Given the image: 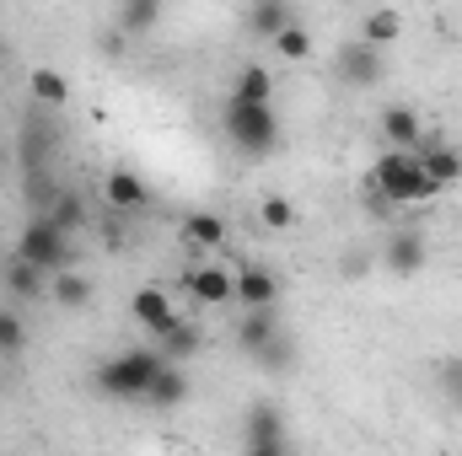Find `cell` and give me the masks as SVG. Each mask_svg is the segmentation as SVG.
I'll use <instances>...</instances> for the list:
<instances>
[{"mask_svg": "<svg viewBox=\"0 0 462 456\" xmlns=\"http://www.w3.org/2000/svg\"><path fill=\"white\" fill-rule=\"evenodd\" d=\"M162 365H167V360L156 354V343H145V349H124L114 360H103L92 381H97V392L114 397V403H145V392H151V381H156Z\"/></svg>", "mask_w": 462, "mask_h": 456, "instance_id": "1", "label": "cell"}, {"mask_svg": "<svg viewBox=\"0 0 462 456\" xmlns=\"http://www.w3.org/2000/svg\"><path fill=\"white\" fill-rule=\"evenodd\" d=\"M371 183H376V199H382V205H393V210H403V205H420V199L441 194V188L425 178V167H420V156H414V150H382V156H376V167H371Z\"/></svg>", "mask_w": 462, "mask_h": 456, "instance_id": "2", "label": "cell"}, {"mask_svg": "<svg viewBox=\"0 0 462 456\" xmlns=\"http://www.w3.org/2000/svg\"><path fill=\"white\" fill-rule=\"evenodd\" d=\"M226 140L242 150V156H253V161H263L274 145H280V114L274 108H253V103H231L226 97Z\"/></svg>", "mask_w": 462, "mask_h": 456, "instance_id": "3", "label": "cell"}, {"mask_svg": "<svg viewBox=\"0 0 462 456\" xmlns=\"http://www.w3.org/2000/svg\"><path fill=\"white\" fill-rule=\"evenodd\" d=\"M11 258H22V263H32V269H43L49 279L54 274H65V269H76V252H70V236L65 231H54L43 215L38 221H27L22 236H16V252Z\"/></svg>", "mask_w": 462, "mask_h": 456, "instance_id": "4", "label": "cell"}, {"mask_svg": "<svg viewBox=\"0 0 462 456\" xmlns=\"http://www.w3.org/2000/svg\"><path fill=\"white\" fill-rule=\"evenodd\" d=\"M242 456H291V430H285V414L258 397L242 419Z\"/></svg>", "mask_w": 462, "mask_h": 456, "instance_id": "5", "label": "cell"}, {"mask_svg": "<svg viewBox=\"0 0 462 456\" xmlns=\"http://www.w3.org/2000/svg\"><path fill=\"white\" fill-rule=\"evenodd\" d=\"M183 290H189V301H199V306H226V301H236V274L216 269V263H199V269L183 274Z\"/></svg>", "mask_w": 462, "mask_h": 456, "instance_id": "6", "label": "cell"}, {"mask_svg": "<svg viewBox=\"0 0 462 456\" xmlns=\"http://www.w3.org/2000/svg\"><path fill=\"white\" fill-rule=\"evenodd\" d=\"M129 317L151 333V339H162L172 323H178V312H172V296L167 290H156V285H140L134 296H129Z\"/></svg>", "mask_w": 462, "mask_h": 456, "instance_id": "7", "label": "cell"}, {"mask_svg": "<svg viewBox=\"0 0 462 456\" xmlns=\"http://www.w3.org/2000/svg\"><path fill=\"white\" fill-rule=\"evenodd\" d=\"M339 76H345L349 87H376L382 76H387V59H382V49H371V43H339Z\"/></svg>", "mask_w": 462, "mask_h": 456, "instance_id": "8", "label": "cell"}, {"mask_svg": "<svg viewBox=\"0 0 462 456\" xmlns=\"http://www.w3.org/2000/svg\"><path fill=\"white\" fill-rule=\"evenodd\" d=\"M376 129H382L387 150H420V145H425V123H420V114H414L409 103H393V108H382Z\"/></svg>", "mask_w": 462, "mask_h": 456, "instance_id": "9", "label": "cell"}, {"mask_svg": "<svg viewBox=\"0 0 462 456\" xmlns=\"http://www.w3.org/2000/svg\"><path fill=\"white\" fill-rule=\"evenodd\" d=\"M285 328H280V306H263V312H242V323H236V349L242 354H263L269 343L280 339Z\"/></svg>", "mask_w": 462, "mask_h": 456, "instance_id": "10", "label": "cell"}, {"mask_svg": "<svg viewBox=\"0 0 462 456\" xmlns=\"http://www.w3.org/2000/svg\"><path fill=\"white\" fill-rule=\"evenodd\" d=\"M274 301H280V279H274L269 269H258V263L236 269V306H242V312H263V306H274Z\"/></svg>", "mask_w": 462, "mask_h": 456, "instance_id": "11", "label": "cell"}, {"mask_svg": "<svg viewBox=\"0 0 462 456\" xmlns=\"http://www.w3.org/2000/svg\"><path fill=\"white\" fill-rule=\"evenodd\" d=\"M189 392H194V387H189V370L167 360V365L156 370L151 392H145V408H156V414H172V408H183V403H189Z\"/></svg>", "mask_w": 462, "mask_h": 456, "instance_id": "12", "label": "cell"}, {"mask_svg": "<svg viewBox=\"0 0 462 456\" xmlns=\"http://www.w3.org/2000/svg\"><path fill=\"white\" fill-rule=\"evenodd\" d=\"M382 269L387 274H420L425 269V236L420 231H393L382 247Z\"/></svg>", "mask_w": 462, "mask_h": 456, "instance_id": "13", "label": "cell"}, {"mask_svg": "<svg viewBox=\"0 0 462 456\" xmlns=\"http://www.w3.org/2000/svg\"><path fill=\"white\" fill-rule=\"evenodd\" d=\"M291 22H296L291 0H253V5H247V32H253V38H263V43H274Z\"/></svg>", "mask_w": 462, "mask_h": 456, "instance_id": "14", "label": "cell"}, {"mask_svg": "<svg viewBox=\"0 0 462 456\" xmlns=\"http://www.w3.org/2000/svg\"><path fill=\"white\" fill-rule=\"evenodd\" d=\"M231 103H253V108H274V76L263 65H242L231 81Z\"/></svg>", "mask_w": 462, "mask_h": 456, "instance_id": "15", "label": "cell"}, {"mask_svg": "<svg viewBox=\"0 0 462 456\" xmlns=\"http://www.w3.org/2000/svg\"><path fill=\"white\" fill-rule=\"evenodd\" d=\"M398 38H403V11L376 5V11H365V16H360V43L387 49V43H398Z\"/></svg>", "mask_w": 462, "mask_h": 456, "instance_id": "16", "label": "cell"}, {"mask_svg": "<svg viewBox=\"0 0 462 456\" xmlns=\"http://www.w3.org/2000/svg\"><path fill=\"white\" fill-rule=\"evenodd\" d=\"M0 279H5V290H11L16 301H38V296H49V274L32 269V263H22V258H5Z\"/></svg>", "mask_w": 462, "mask_h": 456, "instance_id": "17", "label": "cell"}, {"mask_svg": "<svg viewBox=\"0 0 462 456\" xmlns=\"http://www.w3.org/2000/svg\"><path fill=\"white\" fill-rule=\"evenodd\" d=\"M49 301H60L65 312H87L92 306V279L81 269H65V274L49 279Z\"/></svg>", "mask_w": 462, "mask_h": 456, "instance_id": "18", "label": "cell"}, {"mask_svg": "<svg viewBox=\"0 0 462 456\" xmlns=\"http://www.w3.org/2000/svg\"><path fill=\"white\" fill-rule=\"evenodd\" d=\"M414 156H420V167H425V178H430L436 188H447V183L462 178V150H452V145H425V150H414Z\"/></svg>", "mask_w": 462, "mask_h": 456, "instance_id": "19", "label": "cell"}, {"mask_svg": "<svg viewBox=\"0 0 462 456\" xmlns=\"http://www.w3.org/2000/svg\"><path fill=\"white\" fill-rule=\"evenodd\" d=\"M199 349H205V328H194V323H183V317H178V323L162 333V343H156V354L172 360V365L189 360V354H199Z\"/></svg>", "mask_w": 462, "mask_h": 456, "instance_id": "20", "label": "cell"}, {"mask_svg": "<svg viewBox=\"0 0 462 456\" xmlns=\"http://www.w3.org/2000/svg\"><path fill=\"white\" fill-rule=\"evenodd\" d=\"M103 194H108V205H114V210H145V183H140L129 167H114V172H108Z\"/></svg>", "mask_w": 462, "mask_h": 456, "instance_id": "21", "label": "cell"}, {"mask_svg": "<svg viewBox=\"0 0 462 456\" xmlns=\"http://www.w3.org/2000/svg\"><path fill=\"white\" fill-rule=\"evenodd\" d=\"M27 87H32V97H38L43 108H65V97H70V81H65L60 70H49V65H38V70L27 76Z\"/></svg>", "mask_w": 462, "mask_h": 456, "instance_id": "22", "label": "cell"}, {"mask_svg": "<svg viewBox=\"0 0 462 456\" xmlns=\"http://www.w3.org/2000/svg\"><path fill=\"white\" fill-rule=\"evenodd\" d=\"M114 22H118V32H151L162 22V5L156 0H124L114 11Z\"/></svg>", "mask_w": 462, "mask_h": 456, "instance_id": "23", "label": "cell"}, {"mask_svg": "<svg viewBox=\"0 0 462 456\" xmlns=\"http://www.w3.org/2000/svg\"><path fill=\"white\" fill-rule=\"evenodd\" d=\"M183 236H189L194 247H221V242H226V221L210 215V210H194V215L183 221Z\"/></svg>", "mask_w": 462, "mask_h": 456, "instance_id": "24", "label": "cell"}, {"mask_svg": "<svg viewBox=\"0 0 462 456\" xmlns=\"http://www.w3.org/2000/svg\"><path fill=\"white\" fill-rule=\"evenodd\" d=\"M27 349V323L16 317V306H0V360H16Z\"/></svg>", "mask_w": 462, "mask_h": 456, "instance_id": "25", "label": "cell"}, {"mask_svg": "<svg viewBox=\"0 0 462 456\" xmlns=\"http://www.w3.org/2000/svg\"><path fill=\"white\" fill-rule=\"evenodd\" d=\"M258 221H263L269 231H291L296 221H301V210H296V205H291L285 194H269V199L258 205Z\"/></svg>", "mask_w": 462, "mask_h": 456, "instance_id": "26", "label": "cell"}, {"mask_svg": "<svg viewBox=\"0 0 462 456\" xmlns=\"http://www.w3.org/2000/svg\"><path fill=\"white\" fill-rule=\"evenodd\" d=\"M274 54H280V59H291V65H301V59L312 54V32H307L301 22H291V27L274 38Z\"/></svg>", "mask_w": 462, "mask_h": 456, "instance_id": "27", "label": "cell"}, {"mask_svg": "<svg viewBox=\"0 0 462 456\" xmlns=\"http://www.w3.org/2000/svg\"><path fill=\"white\" fill-rule=\"evenodd\" d=\"M43 221H49L54 231H65V236H70V231L81 226V199H76V194H60V199L49 205V215H43Z\"/></svg>", "mask_w": 462, "mask_h": 456, "instance_id": "28", "label": "cell"}, {"mask_svg": "<svg viewBox=\"0 0 462 456\" xmlns=\"http://www.w3.org/2000/svg\"><path fill=\"white\" fill-rule=\"evenodd\" d=\"M441 392H447L452 408H462V354H452V360L441 365Z\"/></svg>", "mask_w": 462, "mask_h": 456, "instance_id": "29", "label": "cell"}, {"mask_svg": "<svg viewBox=\"0 0 462 456\" xmlns=\"http://www.w3.org/2000/svg\"><path fill=\"white\" fill-rule=\"evenodd\" d=\"M0 59H5V38H0Z\"/></svg>", "mask_w": 462, "mask_h": 456, "instance_id": "30", "label": "cell"}]
</instances>
